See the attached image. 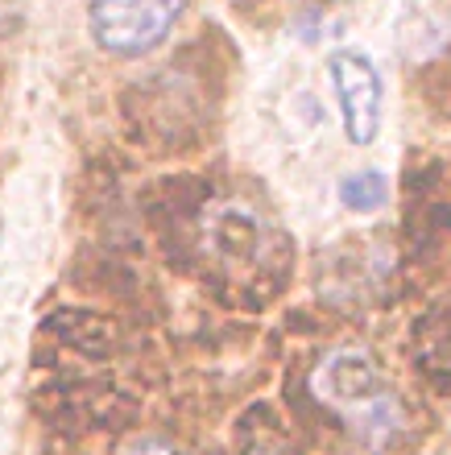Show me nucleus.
Masks as SVG:
<instances>
[{
    "mask_svg": "<svg viewBox=\"0 0 451 455\" xmlns=\"http://www.w3.org/2000/svg\"><path fill=\"white\" fill-rule=\"evenodd\" d=\"M323 381V402L344 419L348 435H357L365 447H385L393 443L406 427V410L393 397L390 381L381 364L360 347L335 352L319 369Z\"/></svg>",
    "mask_w": 451,
    "mask_h": 455,
    "instance_id": "f257e3e1",
    "label": "nucleus"
},
{
    "mask_svg": "<svg viewBox=\"0 0 451 455\" xmlns=\"http://www.w3.org/2000/svg\"><path fill=\"white\" fill-rule=\"evenodd\" d=\"M187 0H95L92 34L108 54H145L162 46L182 17Z\"/></svg>",
    "mask_w": 451,
    "mask_h": 455,
    "instance_id": "f03ea898",
    "label": "nucleus"
},
{
    "mask_svg": "<svg viewBox=\"0 0 451 455\" xmlns=\"http://www.w3.org/2000/svg\"><path fill=\"white\" fill-rule=\"evenodd\" d=\"M332 87L340 100V116H344L348 141L368 145L381 129V75L377 67L360 54V50H340L332 54Z\"/></svg>",
    "mask_w": 451,
    "mask_h": 455,
    "instance_id": "7ed1b4c3",
    "label": "nucleus"
},
{
    "mask_svg": "<svg viewBox=\"0 0 451 455\" xmlns=\"http://www.w3.org/2000/svg\"><path fill=\"white\" fill-rule=\"evenodd\" d=\"M42 327H46V336H54L62 347H71L75 356L95 360V364L125 352L120 327L112 323L108 315H95V311H87V307H62V311H54Z\"/></svg>",
    "mask_w": 451,
    "mask_h": 455,
    "instance_id": "20e7f679",
    "label": "nucleus"
},
{
    "mask_svg": "<svg viewBox=\"0 0 451 455\" xmlns=\"http://www.w3.org/2000/svg\"><path fill=\"white\" fill-rule=\"evenodd\" d=\"M212 249L224 265L265 257V228L249 207H220L212 216Z\"/></svg>",
    "mask_w": 451,
    "mask_h": 455,
    "instance_id": "39448f33",
    "label": "nucleus"
},
{
    "mask_svg": "<svg viewBox=\"0 0 451 455\" xmlns=\"http://www.w3.org/2000/svg\"><path fill=\"white\" fill-rule=\"evenodd\" d=\"M282 402L290 406V414H294V422L302 427V435H307V439H323V435H348L344 419H340V414H335V410L327 406L315 389H310L298 364H290V369H286V377H282Z\"/></svg>",
    "mask_w": 451,
    "mask_h": 455,
    "instance_id": "423d86ee",
    "label": "nucleus"
},
{
    "mask_svg": "<svg viewBox=\"0 0 451 455\" xmlns=\"http://www.w3.org/2000/svg\"><path fill=\"white\" fill-rule=\"evenodd\" d=\"M87 414H92V431H133V427H141V397L137 394H125V389H108V394H100L87 406Z\"/></svg>",
    "mask_w": 451,
    "mask_h": 455,
    "instance_id": "0eeeda50",
    "label": "nucleus"
},
{
    "mask_svg": "<svg viewBox=\"0 0 451 455\" xmlns=\"http://www.w3.org/2000/svg\"><path fill=\"white\" fill-rule=\"evenodd\" d=\"M385 195H390V182H385V174H377V170H357V174H348L344 182H340V204L348 207V212H377L381 204H385Z\"/></svg>",
    "mask_w": 451,
    "mask_h": 455,
    "instance_id": "6e6552de",
    "label": "nucleus"
},
{
    "mask_svg": "<svg viewBox=\"0 0 451 455\" xmlns=\"http://www.w3.org/2000/svg\"><path fill=\"white\" fill-rule=\"evenodd\" d=\"M257 435H286L282 414H278V406H273V402H265V397L249 402V406L240 410V419H237L240 447H253V443H257Z\"/></svg>",
    "mask_w": 451,
    "mask_h": 455,
    "instance_id": "1a4fd4ad",
    "label": "nucleus"
},
{
    "mask_svg": "<svg viewBox=\"0 0 451 455\" xmlns=\"http://www.w3.org/2000/svg\"><path fill=\"white\" fill-rule=\"evenodd\" d=\"M133 455H182V451H174V447H162V443H145V447H137Z\"/></svg>",
    "mask_w": 451,
    "mask_h": 455,
    "instance_id": "9d476101",
    "label": "nucleus"
}]
</instances>
